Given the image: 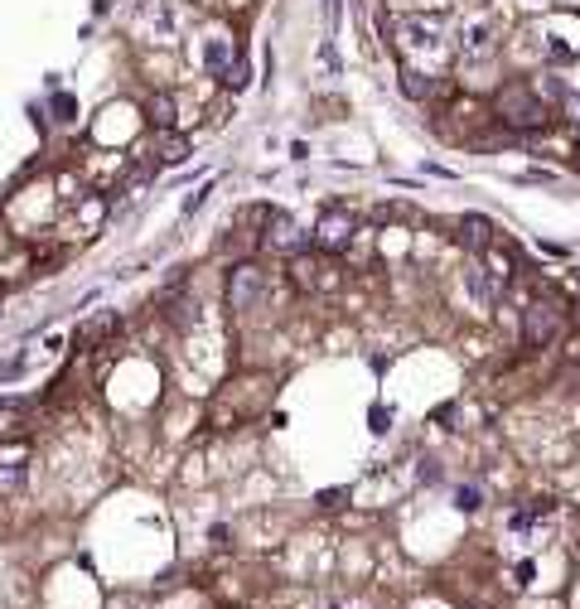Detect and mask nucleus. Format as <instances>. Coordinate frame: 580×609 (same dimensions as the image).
<instances>
[{"instance_id":"1","label":"nucleus","mask_w":580,"mask_h":609,"mask_svg":"<svg viewBox=\"0 0 580 609\" xmlns=\"http://www.w3.org/2000/svg\"><path fill=\"white\" fill-rule=\"evenodd\" d=\"M199 63L214 82H228V88H242L247 78V63H242V49H237V34L228 20H214L208 30L199 34Z\"/></svg>"},{"instance_id":"2","label":"nucleus","mask_w":580,"mask_h":609,"mask_svg":"<svg viewBox=\"0 0 580 609\" xmlns=\"http://www.w3.org/2000/svg\"><path fill=\"white\" fill-rule=\"evenodd\" d=\"M493 117L513 126V131H542V126H551V107L532 82H508L493 97Z\"/></svg>"},{"instance_id":"3","label":"nucleus","mask_w":580,"mask_h":609,"mask_svg":"<svg viewBox=\"0 0 580 609\" xmlns=\"http://www.w3.org/2000/svg\"><path fill=\"white\" fill-rule=\"evenodd\" d=\"M223 300H228L233 319H247L252 309H261L271 300V276H266L261 262H233L228 266V286H223Z\"/></svg>"},{"instance_id":"4","label":"nucleus","mask_w":580,"mask_h":609,"mask_svg":"<svg viewBox=\"0 0 580 609\" xmlns=\"http://www.w3.org/2000/svg\"><path fill=\"white\" fill-rule=\"evenodd\" d=\"M392 39H397L402 53H450V24L445 15H397L392 20Z\"/></svg>"},{"instance_id":"5","label":"nucleus","mask_w":580,"mask_h":609,"mask_svg":"<svg viewBox=\"0 0 580 609\" xmlns=\"http://www.w3.org/2000/svg\"><path fill=\"white\" fill-rule=\"evenodd\" d=\"M353 237H358V214L344 204H324L315 228H309V247L324 252V257H338V252L353 247Z\"/></svg>"},{"instance_id":"6","label":"nucleus","mask_w":580,"mask_h":609,"mask_svg":"<svg viewBox=\"0 0 580 609\" xmlns=\"http://www.w3.org/2000/svg\"><path fill=\"white\" fill-rule=\"evenodd\" d=\"M561 324H566V309L556 300H532L528 309H522V344L528 348H547L561 338Z\"/></svg>"},{"instance_id":"7","label":"nucleus","mask_w":580,"mask_h":609,"mask_svg":"<svg viewBox=\"0 0 580 609\" xmlns=\"http://www.w3.org/2000/svg\"><path fill=\"white\" fill-rule=\"evenodd\" d=\"M257 247L261 252H276V257H300V252H309V233H300V223H295L290 214L271 208V218H266Z\"/></svg>"},{"instance_id":"8","label":"nucleus","mask_w":580,"mask_h":609,"mask_svg":"<svg viewBox=\"0 0 580 609\" xmlns=\"http://www.w3.org/2000/svg\"><path fill=\"white\" fill-rule=\"evenodd\" d=\"M455 243L470 252V257H484V252L499 243V237H493V223H489L484 214H464V218L455 223Z\"/></svg>"},{"instance_id":"9","label":"nucleus","mask_w":580,"mask_h":609,"mask_svg":"<svg viewBox=\"0 0 580 609\" xmlns=\"http://www.w3.org/2000/svg\"><path fill=\"white\" fill-rule=\"evenodd\" d=\"M146 121L155 126V131H179V92H169V88H155L146 97Z\"/></svg>"},{"instance_id":"10","label":"nucleus","mask_w":580,"mask_h":609,"mask_svg":"<svg viewBox=\"0 0 580 609\" xmlns=\"http://www.w3.org/2000/svg\"><path fill=\"white\" fill-rule=\"evenodd\" d=\"M402 92L412 97V102H431V97L445 92V78L431 73V68H402Z\"/></svg>"},{"instance_id":"11","label":"nucleus","mask_w":580,"mask_h":609,"mask_svg":"<svg viewBox=\"0 0 580 609\" xmlns=\"http://www.w3.org/2000/svg\"><path fill=\"white\" fill-rule=\"evenodd\" d=\"M194 155V140L184 131H155V160L160 165H184Z\"/></svg>"},{"instance_id":"12","label":"nucleus","mask_w":580,"mask_h":609,"mask_svg":"<svg viewBox=\"0 0 580 609\" xmlns=\"http://www.w3.org/2000/svg\"><path fill=\"white\" fill-rule=\"evenodd\" d=\"M24 474H30V464H24V455H15V460H5V464H0V489H20L24 484Z\"/></svg>"},{"instance_id":"13","label":"nucleus","mask_w":580,"mask_h":609,"mask_svg":"<svg viewBox=\"0 0 580 609\" xmlns=\"http://www.w3.org/2000/svg\"><path fill=\"white\" fill-rule=\"evenodd\" d=\"M49 111H53L59 121H78V102H73L68 92H53V97H49Z\"/></svg>"},{"instance_id":"14","label":"nucleus","mask_w":580,"mask_h":609,"mask_svg":"<svg viewBox=\"0 0 580 609\" xmlns=\"http://www.w3.org/2000/svg\"><path fill=\"white\" fill-rule=\"evenodd\" d=\"M111 609H140V604H111Z\"/></svg>"}]
</instances>
